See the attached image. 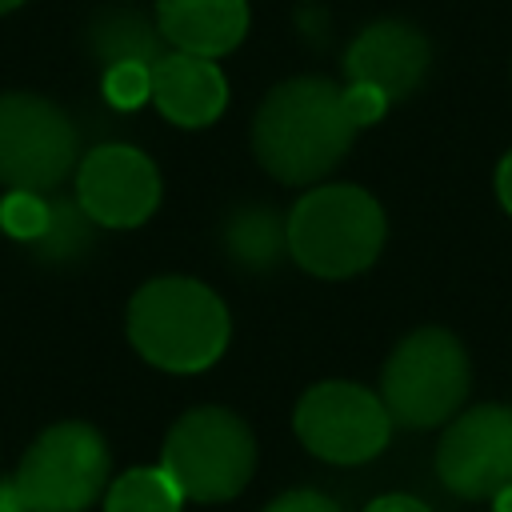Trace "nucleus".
<instances>
[{"instance_id": "obj_1", "label": "nucleus", "mask_w": 512, "mask_h": 512, "mask_svg": "<svg viewBox=\"0 0 512 512\" xmlns=\"http://www.w3.org/2000/svg\"><path fill=\"white\" fill-rule=\"evenodd\" d=\"M344 88L328 76L280 80L252 116V152L280 184H316L356 140Z\"/></svg>"}, {"instance_id": "obj_2", "label": "nucleus", "mask_w": 512, "mask_h": 512, "mask_svg": "<svg viewBox=\"0 0 512 512\" xmlns=\"http://www.w3.org/2000/svg\"><path fill=\"white\" fill-rule=\"evenodd\" d=\"M232 336L224 300L192 276H156L128 304L132 348L164 372L212 368Z\"/></svg>"}, {"instance_id": "obj_3", "label": "nucleus", "mask_w": 512, "mask_h": 512, "mask_svg": "<svg viewBox=\"0 0 512 512\" xmlns=\"http://www.w3.org/2000/svg\"><path fill=\"white\" fill-rule=\"evenodd\" d=\"M384 236V208L360 184H316L288 212V256L320 280L364 272Z\"/></svg>"}, {"instance_id": "obj_4", "label": "nucleus", "mask_w": 512, "mask_h": 512, "mask_svg": "<svg viewBox=\"0 0 512 512\" xmlns=\"http://www.w3.org/2000/svg\"><path fill=\"white\" fill-rule=\"evenodd\" d=\"M468 384L472 368L464 344L448 328H416L392 348L380 372V400L396 424L436 428L460 412Z\"/></svg>"}, {"instance_id": "obj_5", "label": "nucleus", "mask_w": 512, "mask_h": 512, "mask_svg": "<svg viewBox=\"0 0 512 512\" xmlns=\"http://www.w3.org/2000/svg\"><path fill=\"white\" fill-rule=\"evenodd\" d=\"M160 468L176 480L184 500H232L256 468V440L236 412L212 404L192 408L172 424Z\"/></svg>"}, {"instance_id": "obj_6", "label": "nucleus", "mask_w": 512, "mask_h": 512, "mask_svg": "<svg viewBox=\"0 0 512 512\" xmlns=\"http://www.w3.org/2000/svg\"><path fill=\"white\" fill-rule=\"evenodd\" d=\"M12 480L28 512H84L108 484V444L92 424H52L24 452Z\"/></svg>"}, {"instance_id": "obj_7", "label": "nucleus", "mask_w": 512, "mask_h": 512, "mask_svg": "<svg viewBox=\"0 0 512 512\" xmlns=\"http://www.w3.org/2000/svg\"><path fill=\"white\" fill-rule=\"evenodd\" d=\"M76 168V128L44 96H0V184L20 192H48Z\"/></svg>"}, {"instance_id": "obj_8", "label": "nucleus", "mask_w": 512, "mask_h": 512, "mask_svg": "<svg viewBox=\"0 0 512 512\" xmlns=\"http://www.w3.org/2000/svg\"><path fill=\"white\" fill-rule=\"evenodd\" d=\"M300 444L328 464H364L384 452L392 416L384 400L352 380L312 384L296 404Z\"/></svg>"}, {"instance_id": "obj_9", "label": "nucleus", "mask_w": 512, "mask_h": 512, "mask_svg": "<svg viewBox=\"0 0 512 512\" xmlns=\"http://www.w3.org/2000/svg\"><path fill=\"white\" fill-rule=\"evenodd\" d=\"M436 476L460 500H484L512 484V408L476 404L448 424L436 448Z\"/></svg>"}, {"instance_id": "obj_10", "label": "nucleus", "mask_w": 512, "mask_h": 512, "mask_svg": "<svg viewBox=\"0 0 512 512\" xmlns=\"http://www.w3.org/2000/svg\"><path fill=\"white\" fill-rule=\"evenodd\" d=\"M76 204L100 228H136L160 204V172L132 144H100L76 168Z\"/></svg>"}, {"instance_id": "obj_11", "label": "nucleus", "mask_w": 512, "mask_h": 512, "mask_svg": "<svg viewBox=\"0 0 512 512\" xmlns=\"http://www.w3.org/2000/svg\"><path fill=\"white\" fill-rule=\"evenodd\" d=\"M432 64V48L424 32L408 20H372L344 52V80L368 84L392 100L412 96Z\"/></svg>"}, {"instance_id": "obj_12", "label": "nucleus", "mask_w": 512, "mask_h": 512, "mask_svg": "<svg viewBox=\"0 0 512 512\" xmlns=\"http://www.w3.org/2000/svg\"><path fill=\"white\" fill-rule=\"evenodd\" d=\"M152 104L176 128H208L228 104V80L216 60L172 48L152 64Z\"/></svg>"}, {"instance_id": "obj_13", "label": "nucleus", "mask_w": 512, "mask_h": 512, "mask_svg": "<svg viewBox=\"0 0 512 512\" xmlns=\"http://www.w3.org/2000/svg\"><path fill=\"white\" fill-rule=\"evenodd\" d=\"M156 28L176 52L224 56L248 32V0H156Z\"/></svg>"}, {"instance_id": "obj_14", "label": "nucleus", "mask_w": 512, "mask_h": 512, "mask_svg": "<svg viewBox=\"0 0 512 512\" xmlns=\"http://www.w3.org/2000/svg\"><path fill=\"white\" fill-rule=\"evenodd\" d=\"M224 248L236 268L268 272L288 256V220L268 204H244L224 224Z\"/></svg>"}, {"instance_id": "obj_15", "label": "nucleus", "mask_w": 512, "mask_h": 512, "mask_svg": "<svg viewBox=\"0 0 512 512\" xmlns=\"http://www.w3.org/2000/svg\"><path fill=\"white\" fill-rule=\"evenodd\" d=\"M92 52L104 60V68L120 64V60L156 64L164 56V36L136 8H108L92 24Z\"/></svg>"}, {"instance_id": "obj_16", "label": "nucleus", "mask_w": 512, "mask_h": 512, "mask_svg": "<svg viewBox=\"0 0 512 512\" xmlns=\"http://www.w3.org/2000/svg\"><path fill=\"white\" fill-rule=\"evenodd\" d=\"M184 492L164 468H128L112 480L104 512H180Z\"/></svg>"}, {"instance_id": "obj_17", "label": "nucleus", "mask_w": 512, "mask_h": 512, "mask_svg": "<svg viewBox=\"0 0 512 512\" xmlns=\"http://www.w3.org/2000/svg\"><path fill=\"white\" fill-rule=\"evenodd\" d=\"M88 216L80 204H52V224L48 232L36 240V256L44 260H68V256H80L88 248Z\"/></svg>"}, {"instance_id": "obj_18", "label": "nucleus", "mask_w": 512, "mask_h": 512, "mask_svg": "<svg viewBox=\"0 0 512 512\" xmlns=\"http://www.w3.org/2000/svg\"><path fill=\"white\" fill-rule=\"evenodd\" d=\"M52 224V204L40 196V192H20V188H8V196L0 200V228L12 236V240H24V244H36Z\"/></svg>"}, {"instance_id": "obj_19", "label": "nucleus", "mask_w": 512, "mask_h": 512, "mask_svg": "<svg viewBox=\"0 0 512 512\" xmlns=\"http://www.w3.org/2000/svg\"><path fill=\"white\" fill-rule=\"evenodd\" d=\"M104 100L120 112H132L144 100H152V64H140V60L108 64L104 68Z\"/></svg>"}, {"instance_id": "obj_20", "label": "nucleus", "mask_w": 512, "mask_h": 512, "mask_svg": "<svg viewBox=\"0 0 512 512\" xmlns=\"http://www.w3.org/2000/svg\"><path fill=\"white\" fill-rule=\"evenodd\" d=\"M344 104H348L356 128H368V124H376L388 112V96L368 88V84H344Z\"/></svg>"}, {"instance_id": "obj_21", "label": "nucleus", "mask_w": 512, "mask_h": 512, "mask_svg": "<svg viewBox=\"0 0 512 512\" xmlns=\"http://www.w3.org/2000/svg\"><path fill=\"white\" fill-rule=\"evenodd\" d=\"M264 512H340V504L324 492H312V488H300V492H284L276 496Z\"/></svg>"}, {"instance_id": "obj_22", "label": "nucleus", "mask_w": 512, "mask_h": 512, "mask_svg": "<svg viewBox=\"0 0 512 512\" xmlns=\"http://www.w3.org/2000/svg\"><path fill=\"white\" fill-rule=\"evenodd\" d=\"M364 512H432L424 500L416 496H404V492H392V496H376Z\"/></svg>"}, {"instance_id": "obj_23", "label": "nucleus", "mask_w": 512, "mask_h": 512, "mask_svg": "<svg viewBox=\"0 0 512 512\" xmlns=\"http://www.w3.org/2000/svg\"><path fill=\"white\" fill-rule=\"evenodd\" d=\"M496 196H500L504 212L512 216V152H504V160L496 168Z\"/></svg>"}, {"instance_id": "obj_24", "label": "nucleus", "mask_w": 512, "mask_h": 512, "mask_svg": "<svg viewBox=\"0 0 512 512\" xmlns=\"http://www.w3.org/2000/svg\"><path fill=\"white\" fill-rule=\"evenodd\" d=\"M0 512H28L24 500H20L16 480H0Z\"/></svg>"}, {"instance_id": "obj_25", "label": "nucleus", "mask_w": 512, "mask_h": 512, "mask_svg": "<svg viewBox=\"0 0 512 512\" xmlns=\"http://www.w3.org/2000/svg\"><path fill=\"white\" fill-rule=\"evenodd\" d=\"M492 512H512V484L492 496Z\"/></svg>"}, {"instance_id": "obj_26", "label": "nucleus", "mask_w": 512, "mask_h": 512, "mask_svg": "<svg viewBox=\"0 0 512 512\" xmlns=\"http://www.w3.org/2000/svg\"><path fill=\"white\" fill-rule=\"evenodd\" d=\"M20 4H24V0H0V16L12 12V8H20Z\"/></svg>"}]
</instances>
